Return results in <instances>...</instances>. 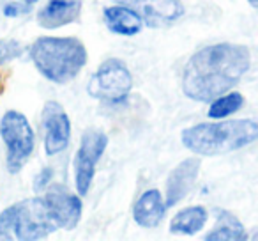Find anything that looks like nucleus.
Here are the masks:
<instances>
[{
  "label": "nucleus",
  "instance_id": "f257e3e1",
  "mask_svg": "<svg viewBox=\"0 0 258 241\" xmlns=\"http://www.w3.org/2000/svg\"><path fill=\"white\" fill-rule=\"evenodd\" d=\"M251 55L242 44L219 43L191 55L182 71V90L193 101L216 100L240 82L249 69Z\"/></svg>",
  "mask_w": 258,
  "mask_h": 241
},
{
  "label": "nucleus",
  "instance_id": "f03ea898",
  "mask_svg": "<svg viewBox=\"0 0 258 241\" xmlns=\"http://www.w3.org/2000/svg\"><path fill=\"white\" fill-rule=\"evenodd\" d=\"M182 144L200 156H218L246 148L258 140V121L232 119L221 123H204L182 131Z\"/></svg>",
  "mask_w": 258,
  "mask_h": 241
},
{
  "label": "nucleus",
  "instance_id": "7ed1b4c3",
  "mask_svg": "<svg viewBox=\"0 0 258 241\" xmlns=\"http://www.w3.org/2000/svg\"><path fill=\"white\" fill-rule=\"evenodd\" d=\"M30 59L37 71L53 83H68L87 64V50L76 37H37L30 46Z\"/></svg>",
  "mask_w": 258,
  "mask_h": 241
},
{
  "label": "nucleus",
  "instance_id": "20e7f679",
  "mask_svg": "<svg viewBox=\"0 0 258 241\" xmlns=\"http://www.w3.org/2000/svg\"><path fill=\"white\" fill-rule=\"evenodd\" d=\"M0 137L8 148V170L18 174L34 151V131L29 119L16 110H8L0 119Z\"/></svg>",
  "mask_w": 258,
  "mask_h": 241
},
{
  "label": "nucleus",
  "instance_id": "39448f33",
  "mask_svg": "<svg viewBox=\"0 0 258 241\" xmlns=\"http://www.w3.org/2000/svg\"><path fill=\"white\" fill-rule=\"evenodd\" d=\"M131 89H133V76L127 66L117 59L104 61L90 76V82L87 85L89 96L113 105L124 103Z\"/></svg>",
  "mask_w": 258,
  "mask_h": 241
},
{
  "label": "nucleus",
  "instance_id": "423d86ee",
  "mask_svg": "<svg viewBox=\"0 0 258 241\" xmlns=\"http://www.w3.org/2000/svg\"><path fill=\"white\" fill-rule=\"evenodd\" d=\"M15 237L20 241H36L50 236L58 229L44 197H34L13 204Z\"/></svg>",
  "mask_w": 258,
  "mask_h": 241
},
{
  "label": "nucleus",
  "instance_id": "0eeeda50",
  "mask_svg": "<svg viewBox=\"0 0 258 241\" xmlns=\"http://www.w3.org/2000/svg\"><path fill=\"white\" fill-rule=\"evenodd\" d=\"M108 146V137L101 131L89 130L83 133L75 156V184L80 195L89 194L97 162Z\"/></svg>",
  "mask_w": 258,
  "mask_h": 241
},
{
  "label": "nucleus",
  "instance_id": "6e6552de",
  "mask_svg": "<svg viewBox=\"0 0 258 241\" xmlns=\"http://www.w3.org/2000/svg\"><path fill=\"white\" fill-rule=\"evenodd\" d=\"M41 124L44 131V151L48 156L62 153L69 146L71 138V121L57 101H48L43 107Z\"/></svg>",
  "mask_w": 258,
  "mask_h": 241
},
{
  "label": "nucleus",
  "instance_id": "1a4fd4ad",
  "mask_svg": "<svg viewBox=\"0 0 258 241\" xmlns=\"http://www.w3.org/2000/svg\"><path fill=\"white\" fill-rule=\"evenodd\" d=\"M50 213L58 229H75L82 218V201L62 184H53L44 195Z\"/></svg>",
  "mask_w": 258,
  "mask_h": 241
},
{
  "label": "nucleus",
  "instance_id": "9d476101",
  "mask_svg": "<svg viewBox=\"0 0 258 241\" xmlns=\"http://www.w3.org/2000/svg\"><path fill=\"white\" fill-rule=\"evenodd\" d=\"M115 2L133 8L149 27L166 25L184 15V6L180 0H115Z\"/></svg>",
  "mask_w": 258,
  "mask_h": 241
},
{
  "label": "nucleus",
  "instance_id": "9b49d317",
  "mask_svg": "<svg viewBox=\"0 0 258 241\" xmlns=\"http://www.w3.org/2000/svg\"><path fill=\"white\" fill-rule=\"evenodd\" d=\"M200 160L198 158H187L180 162L175 169L170 172L168 181H166V208L179 204L197 183L198 172H200Z\"/></svg>",
  "mask_w": 258,
  "mask_h": 241
},
{
  "label": "nucleus",
  "instance_id": "f8f14e48",
  "mask_svg": "<svg viewBox=\"0 0 258 241\" xmlns=\"http://www.w3.org/2000/svg\"><path fill=\"white\" fill-rule=\"evenodd\" d=\"M80 13H82L80 0H50L37 13V23L48 30L60 29V27L76 22L80 18Z\"/></svg>",
  "mask_w": 258,
  "mask_h": 241
},
{
  "label": "nucleus",
  "instance_id": "ddd939ff",
  "mask_svg": "<svg viewBox=\"0 0 258 241\" xmlns=\"http://www.w3.org/2000/svg\"><path fill=\"white\" fill-rule=\"evenodd\" d=\"M166 204L163 202L161 191L159 190H147L140 195L133 208V218L140 227H156L165 216Z\"/></svg>",
  "mask_w": 258,
  "mask_h": 241
},
{
  "label": "nucleus",
  "instance_id": "4468645a",
  "mask_svg": "<svg viewBox=\"0 0 258 241\" xmlns=\"http://www.w3.org/2000/svg\"><path fill=\"white\" fill-rule=\"evenodd\" d=\"M104 20L111 32L118 36H135L144 27L142 16L129 6H111L104 9Z\"/></svg>",
  "mask_w": 258,
  "mask_h": 241
},
{
  "label": "nucleus",
  "instance_id": "2eb2a0df",
  "mask_svg": "<svg viewBox=\"0 0 258 241\" xmlns=\"http://www.w3.org/2000/svg\"><path fill=\"white\" fill-rule=\"evenodd\" d=\"M205 241H246L247 234L239 218L225 209H216V227L205 234Z\"/></svg>",
  "mask_w": 258,
  "mask_h": 241
},
{
  "label": "nucleus",
  "instance_id": "dca6fc26",
  "mask_svg": "<svg viewBox=\"0 0 258 241\" xmlns=\"http://www.w3.org/2000/svg\"><path fill=\"white\" fill-rule=\"evenodd\" d=\"M207 222V211L202 206H191L179 211L172 218L170 232L173 234H197Z\"/></svg>",
  "mask_w": 258,
  "mask_h": 241
},
{
  "label": "nucleus",
  "instance_id": "f3484780",
  "mask_svg": "<svg viewBox=\"0 0 258 241\" xmlns=\"http://www.w3.org/2000/svg\"><path fill=\"white\" fill-rule=\"evenodd\" d=\"M244 105V96L240 92H225L212 100V105L209 108V117L211 119H225L228 115L235 114Z\"/></svg>",
  "mask_w": 258,
  "mask_h": 241
},
{
  "label": "nucleus",
  "instance_id": "a211bd4d",
  "mask_svg": "<svg viewBox=\"0 0 258 241\" xmlns=\"http://www.w3.org/2000/svg\"><path fill=\"white\" fill-rule=\"evenodd\" d=\"M20 54H22V46L16 41L0 39V64H4L11 59H16Z\"/></svg>",
  "mask_w": 258,
  "mask_h": 241
},
{
  "label": "nucleus",
  "instance_id": "6ab92c4d",
  "mask_svg": "<svg viewBox=\"0 0 258 241\" xmlns=\"http://www.w3.org/2000/svg\"><path fill=\"white\" fill-rule=\"evenodd\" d=\"M51 177H53V169H50V167H44V169L36 176V179H34V190H36V191L46 190L48 183L51 181Z\"/></svg>",
  "mask_w": 258,
  "mask_h": 241
},
{
  "label": "nucleus",
  "instance_id": "aec40b11",
  "mask_svg": "<svg viewBox=\"0 0 258 241\" xmlns=\"http://www.w3.org/2000/svg\"><path fill=\"white\" fill-rule=\"evenodd\" d=\"M30 11V6L25 4V6H18V4H8L4 6V15L6 16H20L23 13H29Z\"/></svg>",
  "mask_w": 258,
  "mask_h": 241
},
{
  "label": "nucleus",
  "instance_id": "412c9836",
  "mask_svg": "<svg viewBox=\"0 0 258 241\" xmlns=\"http://www.w3.org/2000/svg\"><path fill=\"white\" fill-rule=\"evenodd\" d=\"M247 2H249V4L253 6V8H256V9H258V0H247Z\"/></svg>",
  "mask_w": 258,
  "mask_h": 241
},
{
  "label": "nucleus",
  "instance_id": "4be33fe9",
  "mask_svg": "<svg viewBox=\"0 0 258 241\" xmlns=\"http://www.w3.org/2000/svg\"><path fill=\"white\" fill-rule=\"evenodd\" d=\"M22 2H25V4H29V6H32V4H36L37 0H22Z\"/></svg>",
  "mask_w": 258,
  "mask_h": 241
},
{
  "label": "nucleus",
  "instance_id": "5701e85b",
  "mask_svg": "<svg viewBox=\"0 0 258 241\" xmlns=\"http://www.w3.org/2000/svg\"><path fill=\"white\" fill-rule=\"evenodd\" d=\"M0 89H2V83H0Z\"/></svg>",
  "mask_w": 258,
  "mask_h": 241
}]
</instances>
